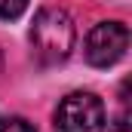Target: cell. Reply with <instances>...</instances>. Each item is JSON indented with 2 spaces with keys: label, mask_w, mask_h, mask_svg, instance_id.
<instances>
[{
  "label": "cell",
  "mask_w": 132,
  "mask_h": 132,
  "mask_svg": "<svg viewBox=\"0 0 132 132\" xmlns=\"http://www.w3.org/2000/svg\"><path fill=\"white\" fill-rule=\"evenodd\" d=\"M74 40H77V31H74V22L65 9H40L37 19L31 25V46L34 55L43 62V65H59L65 62L74 49Z\"/></svg>",
  "instance_id": "obj_1"
},
{
  "label": "cell",
  "mask_w": 132,
  "mask_h": 132,
  "mask_svg": "<svg viewBox=\"0 0 132 132\" xmlns=\"http://www.w3.org/2000/svg\"><path fill=\"white\" fill-rule=\"evenodd\" d=\"M55 132H104V104L92 92H71L55 108Z\"/></svg>",
  "instance_id": "obj_2"
},
{
  "label": "cell",
  "mask_w": 132,
  "mask_h": 132,
  "mask_svg": "<svg viewBox=\"0 0 132 132\" xmlns=\"http://www.w3.org/2000/svg\"><path fill=\"white\" fill-rule=\"evenodd\" d=\"M129 49V28L123 22H98L89 37H86V62L95 68H111L117 65Z\"/></svg>",
  "instance_id": "obj_3"
},
{
  "label": "cell",
  "mask_w": 132,
  "mask_h": 132,
  "mask_svg": "<svg viewBox=\"0 0 132 132\" xmlns=\"http://www.w3.org/2000/svg\"><path fill=\"white\" fill-rule=\"evenodd\" d=\"M28 9V0H0V19H19Z\"/></svg>",
  "instance_id": "obj_4"
},
{
  "label": "cell",
  "mask_w": 132,
  "mask_h": 132,
  "mask_svg": "<svg viewBox=\"0 0 132 132\" xmlns=\"http://www.w3.org/2000/svg\"><path fill=\"white\" fill-rule=\"evenodd\" d=\"M0 132H37V129L22 117H0Z\"/></svg>",
  "instance_id": "obj_5"
},
{
  "label": "cell",
  "mask_w": 132,
  "mask_h": 132,
  "mask_svg": "<svg viewBox=\"0 0 132 132\" xmlns=\"http://www.w3.org/2000/svg\"><path fill=\"white\" fill-rule=\"evenodd\" d=\"M111 132H129V114H126V111L111 123Z\"/></svg>",
  "instance_id": "obj_6"
}]
</instances>
